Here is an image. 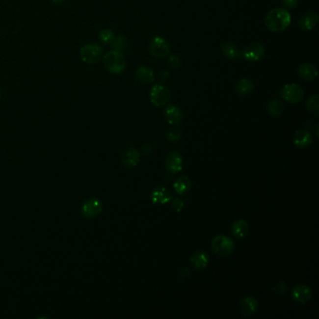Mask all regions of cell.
I'll list each match as a JSON object with an SVG mask.
<instances>
[{
  "mask_svg": "<svg viewBox=\"0 0 319 319\" xmlns=\"http://www.w3.org/2000/svg\"><path fill=\"white\" fill-rule=\"evenodd\" d=\"M135 78L142 84H150L155 81V71L147 66H140L135 70Z\"/></svg>",
  "mask_w": 319,
  "mask_h": 319,
  "instance_id": "14",
  "label": "cell"
},
{
  "mask_svg": "<svg viewBox=\"0 0 319 319\" xmlns=\"http://www.w3.org/2000/svg\"><path fill=\"white\" fill-rule=\"evenodd\" d=\"M293 142L295 146L299 147L300 149H303V148H307L312 144L313 138L309 131L305 130H298L294 135Z\"/></svg>",
  "mask_w": 319,
  "mask_h": 319,
  "instance_id": "19",
  "label": "cell"
},
{
  "mask_svg": "<svg viewBox=\"0 0 319 319\" xmlns=\"http://www.w3.org/2000/svg\"><path fill=\"white\" fill-rule=\"evenodd\" d=\"M281 1H282V4L284 5V7L287 9H290V10L296 8L299 3V0H281Z\"/></svg>",
  "mask_w": 319,
  "mask_h": 319,
  "instance_id": "33",
  "label": "cell"
},
{
  "mask_svg": "<svg viewBox=\"0 0 319 319\" xmlns=\"http://www.w3.org/2000/svg\"><path fill=\"white\" fill-rule=\"evenodd\" d=\"M212 249L218 256L228 257L235 249V244L234 241L229 237L225 235H218L212 240Z\"/></svg>",
  "mask_w": 319,
  "mask_h": 319,
  "instance_id": "4",
  "label": "cell"
},
{
  "mask_svg": "<svg viewBox=\"0 0 319 319\" xmlns=\"http://www.w3.org/2000/svg\"><path fill=\"white\" fill-rule=\"evenodd\" d=\"M149 50L151 54L157 58L168 57L170 53V46L169 42L160 36H155L149 43Z\"/></svg>",
  "mask_w": 319,
  "mask_h": 319,
  "instance_id": "6",
  "label": "cell"
},
{
  "mask_svg": "<svg viewBox=\"0 0 319 319\" xmlns=\"http://www.w3.org/2000/svg\"><path fill=\"white\" fill-rule=\"evenodd\" d=\"M166 169L170 173H178L183 170L184 167V160L180 153L173 151L169 153L166 159Z\"/></svg>",
  "mask_w": 319,
  "mask_h": 319,
  "instance_id": "11",
  "label": "cell"
},
{
  "mask_svg": "<svg viewBox=\"0 0 319 319\" xmlns=\"http://www.w3.org/2000/svg\"><path fill=\"white\" fill-rule=\"evenodd\" d=\"M221 51H222L223 55L227 59L235 61V60L239 59V57H240V52H239V48L237 47L236 44L230 42V41L225 42L222 45Z\"/></svg>",
  "mask_w": 319,
  "mask_h": 319,
  "instance_id": "21",
  "label": "cell"
},
{
  "mask_svg": "<svg viewBox=\"0 0 319 319\" xmlns=\"http://www.w3.org/2000/svg\"><path fill=\"white\" fill-rule=\"evenodd\" d=\"M103 47L96 43L86 44L80 49V57L83 63L94 65L100 62L103 56Z\"/></svg>",
  "mask_w": 319,
  "mask_h": 319,
  "instance_id": "3",
  "label": "cell"
},
{
  "mask_svg": "<svg viewBox=\"0 0 319 319\" xmlns=\"http://www.w3.org/2000/svg\"><path fill=\"white\" fill-rule=\"evenodd\" d=\"M265 54V47L260 42H254L245 46L240 55L248 62H258L263 58Z\"/></svg>",
  "mask_w": 319,
  "mask_h": 319,
  "instance_id": "8",
  "label": "cell"
},
{
  "mask_svg": "<svg viewBox=\"0 0 319 319\" xmlns=\"http://www.w3.org/2000/svg\"><path fill=\"white\" fill-rule=\"evenodd\" d=\"M267 110L269 114L273 117H278L284 110V104L282 100H277V99H272L269 101L267 105Z\"/></svg>",
  "mask_w": 319,
  "mask_h": 319,
  "instance_id": "25",
  "label": "cell"
},
{
  "mask_svg": "<svg viewBox=\"0 0 319 319\" xmlns=\"http://www.w3.org/2000/svg\"><path fill=\"white\" fill-rule=\"evenodd\" d=\"M299 78L305 81H313L319 76V71L317 67L312 63H304L300 65L298 69Z\"/></svg>",
  "mask_w": 319,
  "mask_h": 319,
  "instance_id": "13",
  "label": "cell"
},
{
  "mask_svg": "<svg viewBox=\"0 0 319 319\" xmlns=\"http://www.w3.org/2000/svg\"><path fill=\"white\" fill-rule=\"evenodd\" d=\"M191 262L196 269H204L209 263V257L204 251H199L192 256Z\"/></svg>",
  "mask_w": 319,
  "mask_h": 319,
  "instance_id": "23",
  "label": "cell"
},
{
  "mask_svg": "<svg viewBox=\"0 0 319 319\" xmlns=\"http://www.w3.org/2000/svg\"><path fill=\"white\" fill-rule=\"evenodd\" d=\"M103 65L110 73L120 74L126 70L127 61L121 52L111 50L103 55Z\"/></svg>",
  "mask_w": 319,
  "mask_h": 319,
  "instance_id": "2",
  "label": "cell"
},
{
  "mask_svg": "<svg viewBox=\"0 0 319 319\" xmlns=\"http://www.w3.org/2000/svg\"><path fill=\"white\" fill-rule=\"evenodd\" d=\"M306 109L315 116H319V96L314 95L308 98L306 100Z\"/></svg>",
  "mask_w": 319,
  "mask_h": 319,
  "instance_id": "26",
  "label": "cell"
},
{
  "mask_svg": "<svg viewBox=\"0 0 319 319\" xmlns=\"http://www.w3.org/2000/svg\"><path fill=\"white\" fill-rule=\"evenodd\" d=\"M140 160V152L136 148H130L123 154L121 162L127 168H133L139 164Z\"/></svg>",
  "mask_w": 319,
  "mask_h": 319,
  "instance_id": "17",
  "label": "cell"
},
{
  "mask_svg": "<svg viewBox=\"0 0 319 319\" xmlns=\"http://www.w3.org/2000/svg\"><path fill=\"white\" fill-rule=\"evenodd\" d=\"M184 205H185L184 201L180 199H174L171 201V208L177 213H180L183 210Z\"/></svg>",
  "mask_w": 319,
  "mask_h": 319,
  "instance_id": "32",
  "label": "cell"
},
{
  "mask_svg": "<svg viewBox=\"0 0 319 319\" xmlns=\"http://www.w3.org/2000/svg\"><path fill=\"white\" fill-rule=\"evenodd\" d=\"M231 230L235 237H237L238 239H242L247 236L249 232V226L245 220H237L232 225Z\"/></svg>",
  "mask_w": 319,
  "mask_h": 319,
  "instance_id": "22",
  "label": "cell"
},
{
  "mask_svg": "<svg viewBox=\"0 0 319 319\" xmlns=\"http://www.w3.org/2000/svg\"><path fill=\"white\" fill-rule=\"evenodd\" d=\"M181 130L177 128H171L167 131V140L170 142H177L181 138Z\"/></svg>",
  "mask_w": 319,
  "mask_h": 319,
  "instance_id": "29",
  "label": "cell"
},
{
  "mask_svg": "<svg viewBox=\"0 0 319 319\" xmlns=\"http://www.w3.org/2000/svg\"><path fill=\"white\" fill-rule=\"evenodd\" d=\"M0 99H1V89H0Z\"/></svg>",
  "mask_w": 319,
  "mask_h": 319,
  "instance_id": "35",
  "label": "cell"
},
{
  "mask_svg": "<svg viewBox=\"0 0 319 319\" xmlns=\"http://www.w3.org/2000/svg\"><path fill=\"white\" fill-rule=\"evenodd\" d=\"M281 96L285 101L295 104L302 100L304 97V91L301 86L296 83H289L283 87L281 91Z\"/></svg>",
  "mask_w": 319,
  "mask_h": 319,
  "instance_id": "7",
  "label": "cell"
},
{
  "mask_svg": "<svg viewBox=\"0 0 319 319\" xmlns=\"http://www.w3.org/2000/svg\"><path fill=\"white\" fill-rule=\"evenodd\" d=\"M81 214L86 218H94L102 212V203L99 199L92 198L81 205Z\"/></svg>",
  "mask_w": 319,
  "mask_h": 319,
  "instance_id": "9",
  "label": "cell"
},
{
  "mask_svg": "<svg viewBox=\"0 0 319 319\" xmlns=\"http://www.w3.org/2000/svg\"><path fill=\"white\" fill-rule=\"evenodd\" d=\"M111 47H112V50L118 51V52H123V51L126 50L127 47H128V40L126 37L124 36H117V37H114V39L112 40L111 42Z\"/></svg>",
  "mask_w": 319,
  "mask_h": 319,
  "instance_id": "28",
  "label": "cell"
},
{
  "mask_svg": "<svg viewBox=\"0 0 319 319\" xmlns=\"http://www.w3.org/2000/svg\"><path fill=\"white\" fill-rule=\"evenodd\" d=\"M192 183L189 177L187 176H181L178 179L175 181L174 185H173V188L176 191L177 194L179 195H185L186 194L190 188H191Z\"/></svg>",
  "mask_w": 319,
  "mask_h": 319,
  "instance_id": "24",
  "label": "cell"
},
{
  "mask_svg": "<svg viewBox=\"0 0 319 319\" xmlns=\"http://www.w3.org/2000/svg\"><path fill=\"white\" fill-rule=\"evenodd\" d=\"M259 309L258 300L253 297H246L239 302V310L243 317H251Z\"/></svg>",
  "mask_w": 319,
  "mask_h": 319,
  "instance_id": "15",
  "label": "cell"
},
{
  "mask_svg": "<svg viewBox=\"0 0 319 319\" xmlns=\"http://www.w3.org/2000/svg\"><path fill=\"white\" fill-rule=\"evenodd\" d=\"M292 298L299 303H306L312 298V290L308 286L299 285L292 291Z\"/></svg>",
  "mask_w": 319,
  "mask_h": 319,
  "instance_id": "18",
  "label": "cell"
},
{
  "mask_svg": "<svg viewBox=\"0 0 319 319\" xmlns=\"http://www.w3.org/2000/svg\"><path fill=\"white\" fill-rule=\"evenodd\" d=\"M65 0H51V2L52 3H53V4H61V3H63Z\"/></svg>",
  "mask_w": 319,
  "mask_h": 319,
  "instance_id": "34",
  "label": "cell"
},
{
  "mask_svg": "<svg viewBox=\"0 0 319 319\" xmlns=\"http://www.w3.org/2000/svg\"><path fill=\"white\" fill-rule=\"evenodd\" d=\"M169 64H170V67L173 68V69H178L181 65V61H180V58L178 56L174 55V54H169Z\"/></svg>",
  "mask_w": 319,
  "mask_h": 319,
  "instance_id": "31",
  "label": "cell"
},
{
  "mask_svg": "<svg viewBox=\"0 0 319 319\" xmlns=\"http://www.w3.org/2000/svg\"><path fill=\"white\" fill-rule=\"evenodd\" d=\"M114 37H115L114 32L111 29H109V28L101 30L100 34H99V40H100V43L103 44V45H110V44H111Z\"/></svg>",
  "mask_w": 319,
  "mask_h": 319,
  "instance_id": "27",
  "label": "cell"
},
{
  "mask_svg": "<svg viewBox=\"0 0 319 319\" xmlns=\"http://www.w3.org/2000/svg\"><path fill=\"white\" fill-rule=\"evenodd\" d=\"M170 100V92L163 84H155L150 91V101L156 107L166 106Z\"/></svg>",
  "mask_w": 319,
  "mask_h": 319,
  "instance_id": "5",
  "label": "cell"
},
{
  "mask_svg": "<svg viewBox=\"0 0 319 319\" xmlns=\"http://www.w3.org/2000/svg\"><path fill=\"white\" fill-rule=\"evenodd\" d=\"M319 21V16L317 11L308 10L304 12L299 19V27L302 31L309 32L314 29Z\"/></svg>",
  "mask_w": 319,
  "mask_h": 319,
  "instance_id": "10",
  "label": "cell"
},
{
  "mask_svg": "<svg viewBox=\"0 0 319 319\" xmlns=\"http://www.w3.org/2000/svg\"><path fill=\"white\" fill-rule=\"evenodd\" d=\"M164 117L170 125L177 126L183 120V112L178 106L170 104L164 110Z\"/></svg>",
  "mask_w": 319,
  "mask_h": 319,
  "instance_id": "12",
  "label": "cell"
},
{
  "mask_svg": "<svg viewBox=\"0 0 319 319\" xmlns=\"http://www.w3.org/2000/svg\"><path fill=\"white\" fill-rule=\"evenodd\" d=\"M255 88L254 81L249 78H242L236 83L235 92L241 97L248 96Z\"/></svg>",
  "mask_w": 319,
  "mask_h": 319,
  "instance_id": "20",
  "label": "cell"
},
{
  "mask_svg": "<svg viewBox=\"0 0 319 319\" xmlns=\"http://www.w3.org/2000/svg\"><path fill=\"white\" fill-rule=\"evenodd\" d=\"M265 27L270 32L278 33L287 29L291 24L290 11L284 8H275L269 10L266 14Z\"/></svg>",
  "mask_w": 319,
  "mask_h": 319,
  "instance_id": "1",
  "label": "cell"
},
{
  "mask_svg": "<svg viewBox=\"0 0 319 319\" xmlns=\"http://www.w3.org/2000/svg\"><path fill=\"white\" fill-rule=\"evenodd\" d=\"M151 199L155 204H165L172 199V195L169 189L163 186H158L152 191Z\"/></svg>",
  "mask_w": 319,
  "mask_h": 319,
  "instance_id": "16",
  "label": "cell"
},
{
  "mask_svg": "<svg viewBox=\"0 0 319 319\" xmlns=\"http://www.w3.org/2000/svg\"><path fill=\"white\" fill-rule=\"evenodd\" d=\"M272 290L274 292H276L278 295H282V296H285L287 293H288V286L285 282H277L273 288H272Z\"/></svg>",
  "mask_w": 319,
  "mask_h": 319,
  "instance_id": "30",
  "label": "cell"
}]
</instances>
